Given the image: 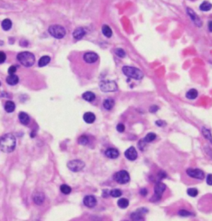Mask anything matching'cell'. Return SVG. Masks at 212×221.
I'll return each mask as SVG.
<instances>
[{"instance_id":"obj_1","label":"cell","mask_w":212,"mask_h":221,"mask_svg":"<svg viewBox=\"0 0 212 221\" xmlns=\"http://www.w3.org/2000/svg\"><path fill=\"white\" fill-rule=\"evenodd\" d=\"M16 138L11 134L3 135L1 137L0 148L1 151L6 153H10L15 150L16 148Z\"/></svg>"},{"instance_id":"obj_2","label":"cell","mask_w":212,"mask_h":221,"mask_svg":"<svg viewBox=\"0 0 212 221\" xmlns=\"http://www.w3.org/2000/svg\"><path fill=\"white\" fill-rule=\"evenodd\" d=\"M17 59L25 67H31L35 63V55L29 51H23L18 53Z\"/></svg>"},{"instance_id":"obj_3","label":"cell","mask_w":212,"mask_h":221,"mask_svg":"<svg viewBox=\"0 0 212 221\" xmlns=\"http://www.w3.org/2000/svg\"><path fill=\"white\" fill-rule=\"evenodd\" d=\"M122 71L124 72V74L126 76H128V78L131 79H137L139 80L143 78V72L136 68L134 66H128V65H124L122 69Z\"/></svg>"},{"instance_id":"obj_4","label":"cell","mask_w":212,"mask_h":221,"mask_svg":"<svg viewBox=\"0 0 212 221\" xmlns=\"http://www.w3.org/2000/svg\"><path fill=\"white\" fill-rule=\"evenodd\" d=\"M48 32L51 34V36H52L53 37H55L56 39H62L65 37L66 35V29L63 27L62 26L55 24V25H51L49 27Z\"/></svg>"},{"instance_id":"obj_5","label":"cell","mask_w":212,"mask_h":221,"mask_svg":"<svg viewBox=\"0 0 212 221\" xmlns=\"http://www.w3.org/2000/svg\"><path fill=\"white\" fill-rule=\"evenodd\" d=\"M100 88L103 92H114L118 89V85L112 80H102L100 83Z\"/></svg>"},{"instance_id":"obj_6","label":"cell","mask_w":212,"mask_h":221,"mask_svg":"<svg viewBox=\"0 0 212 221\" xmlns=\"http://www.w3.org/2000/svg\"><path fill=\"white\" fill-rule=\"evenodd\" d=\"M166 190V185L163 182H157L154 187V196L151 198V201H157L159 200L163 192Z\"/></svg>"},{"instance_id":"obj_7","label":"cell","mask_w":212,"mask_h":221,"mask_svg":"<svg viewBox=\"0 0 212 221\" xmlns=\"http://www.w3.org/2000/svg\"><path fill=\"white\" fill-rule=\"evenodd\" d=\"M114 179L118 184H126L129 182L130 176H129V174L128 173V172L122 170L114 175Z\"/></svg>"},{"instance_id":"obj_8","label":"cell","mask_w":212,"mask_h":221,"mask_svg":"<svg viewBox=\"0 0 212 221\" xmlns=\"http://www.w3.org/2000/svg\"><path fill=\"white\" fill-rule=\"evenodd\" d=\"M67 167L73 172H78L83 170L85 167V163L80 160H72L67 163Z\"/></svg>"},{"instance_id":"obj_9","label":"cell","mask_w":212,"mask_h":221,"mask_svg":"<svg viewBox=\"0 0 212 221\" xmlns=\"http://www.w3.org/2000/svg\"><path fill=\"white\" fill-rule=\"evenodd\" d=\"M187 174L190 177L194 178V179H198V180H203L205 177V173L200 169L189 168L187 170Z\"/></svg>"},{"instance_id":"obj_10","label":"cell","mask_w":212,"mask_h":221,"mask_svg":"<svg viewBox=\"0 0 212 221\" xmlns=\"http://www.w3.org/2000/svg\"><path fill=\"white\" fill-rule=\"evenodd\" d=\"M83 60H84L85 62H86L88 64H94L98 61L99 55H97L95 52L89 51V52H86L83 55Z\"/></svg>"},{"instance_id":"obj_11","label":"cell","mask_w":212,"mask_h":221,"mask_svg":"<svg viewBox=\"0 0 212 221\" xmlns=\"http://www.w3.org/2000/svg\"><path fill=\"white\" fill-rule=\"evenodd\" d=\"M187 14L189 15V17H191V19L192 20V22L195 23L196 26L199 27L202 26V22H201V20L200 19L199 16L197 15V13H196L191 8H187Z\"/></svg>"},{"instance_id":"obj_12","label":"cell","mask_w":212,"mask_h":221,"mask_svg":"<svg viewBox=\"0 0 212 221\" xmlns=\"http://www.w3.org/2000/svg\"><path fill=\"white\" fill-rule=\"evenodd\" d=\"M124 156L129 161H134L138 158V152L134 147H130L128 148L124 152Z\"/></svg>"},{"instance_id":"obj_13","label":"cell","mask_w":212,"mask_h":221,"mask_svg":"<svg viewBox=\"0 0 212 221\" xmlns=\"http://www.w3.org/2000/svg\"><path fill=\"white\" fill-rule=\"evenodd\" d=\"M83 202H84V205L89 208H93L97 205V200L93 196H86L84 198Z\"/></svg>"},{"instance_id":"obj_14","label":"cell","mask_w":212,"mask_h":221,"mask_svg":"<svg viewBox=\"0 0 212 221\" xmlns=\"http://www.w3.org/2000/svg\"><path fill=\"white\" fill-rule=\"evenodd\" d=\"M105 156L111 159H115L119 156V152H118V149L114 148H110L105 151Z\"/></svg>"},{"instance_id":"obj_15","label":"cell","mask_w":212,"mask_h":221,"mask_svg":"<svg viewBox=\"0 0 212 221\" xmlns=\"http://www.w3.org/2000/svg\"><path fill=\"white\" fill-rule=\"evenodd\" d=\"M86 31L83 27H77L74 32H73V37L76 40H80L84 37L86 35Z\"/></svg>"},{"instance_id":"obj_16","label":"cell","mask_w":212,"mask_h":221,"mask_svg":"<svg viewBox=\"0 0 212 221\" xmlns=\"http://www.w3.org/2000/svg\"><path fill=\"white\" fill-rule=\"evenodd\" d=\"M95 115L91 112H86L83 116V119L86 124H93L95 121Z\"/></svg>"},{"instance_id":"obj_17","label":"cell","mask_w":212,"mask_h":221,"mask_svg":"<svg viewBox=\"0 0 212 221\" xmlns=\"http://www.w3.org/2000/svg\"><path fill=\"white\" fill-rule=\"evenodd\" d=\"M142 208L140 209V210H138V211H135L134 213H133L131 214V219L133 220H144V218H143V214L147 213L146 211H143V212H142Z\"/></svg>"},{"instance_id":"obj_18","label":"cell","mask_w":212,"mask_h":221,"mask_svg":"<svg viewBox=\"0 0 212 221\" xmlns=\"http://www.w3.org/2000/svg\"><path fill=\"white\" fill-rule=\"evenodd\" d=\"M18 119L21 124H23L24 125H27L30 122V117L28 116V114H27L24 112H21L18 114Z\"/></svg>"},{"instance_id":"obj_19","label":"cell","mask_w":212,"mask_h":221,"mask_svg":"<svg viewBox=\"0 0 212 221\" xmlns=\"http://www.w3.org/2000/svg\"><path fill=\"white\" fill-rule=\"evenodd\" d=\"M18 81H19V78H18L17 75H16L15 74L9 75L6 78V82L10 85H15L18 83Z\"/></svg>"},{"instance_id":"obj_20","label":"cell","mask_w":212,"mask_h":221,"mask_svg":"<svg viewBox=\"0 0 212 221\" xmlns=\"http://www.w3.org/2000/svg\"><path fill=\"white\" fill-rule=\"evenodd\" d=\"M103 106L105 109L107 110H111L114 106V100L111 98H108V99H105L103 102Z\"/></svg>"},{"instance_id":"obj_21","label":"cell","mask_w":212,"mask_h":221,"mask_svg":"<svg viewBox=\"0 0 212 221\" xmlns=\"http://www.w3.org/2000/svg\"><path fill=\"white\" fill-rule=\"evenodd\" d=\"M45 196L41 192H37L33 196V200L37 205H41L44 201Z\"/></svg>"},{"instance_id":"obj_22","label":"cell","mask_w":212,"mask_h":221,"mask_svg":"<svg viewBox=\"0 0 212 221\" xmlns=\"http://www.w3.org/2000/svg\"><path fill=\"white\" fill-rule=\"evenodd\" d=\"M51 61V57L48 55H43L40 58V60L38 61V66L39 67H43L45 65H47L50 63Z\"/></svg>"},{"instance_id":"obj_23","label":"cell","mask_w":212,"mask_h":221,"mask_svg":"<svg viewBox=\"0 0 212 221\" xmlns=\"http://www.w3.org/2000/svg\"><path fill=\"white\" fill-rule=\"evenodd\" d=\"M15 103L11 101V100H8L7 102L5 103V105H4V109L7 113H12L13 111L15 110Z\"/></svg>"},{"instance_id":"obj_24","label":"cell","mask_w":212,"mask_h":221,"mask_svg":"<svg viewBox=\"0 0 212 221\" xmlns=\"http://www.w3.org/2000/svg\"><path fill=\"white\" fill-rule=\"evenodd\" d=\"M82 98L86 100L88 102H92L93 100H94L95 99V95L94 93L90 92V91H87V92H85L83 95H82Z\"/></svg>"},{"instance_id":"obj_25","label":"cell","mask_w":212,"mask_h":221,"mask_svg":"<svg viewBox=\"0 0 212 221\" xmlns=\"http://www.w3.org/2000/svg\"><path fill=\"white\" fill-rule=\"evenodd\" d=\"M197 96H198V92H197V89H190L189 91H187V93L186 94V97L189 99H197Z\"/></svg>"},{"instance_id":"obj_26","label":"cell","mask_w":212,"mask_h":221,"mask_svg":"<svg viewBox=\"0 0 212 221\" xmlns=\"http://www.w3.org/2000/svg\"><path fill=\"white\" fill-rule=\"evenodd\" d=\"M212 8V4L209 3L208 1H204L201 5H200V10L203 12H207L210 11Z\"/></svg>"},{"instance_id":"obj_27","label":"cell","mask_w":212,"mask_h":221,"mask_svg":"<svg viewBox=\"0 0 212 221\" xmlns=\"http://www.w3.org/2000/svg\"><path fill=\"white\" fill-rule=\"evenodd\" d=\"M102 33L104 34V36H105L106 37H112V34H113V32L111 30L110 27L108 25H104L102 27Z\"/></svg>"},{"instance_id":"obj_28","label":"cell","mask_w":212,"mask_h":221,"mask_svg":"<svg viewBox=\"0 0 212 221\" xmlns=\"http://www.w3.org/2000/svg\"><path fill=\"white\" fill-rule=\"evenodd\" d=\"M117 204H118L119 208H121V209H126V208L128 206V205H129V201H128L126 198H121V199L118 200Z\"/></svg>"},{"instance_id":"obj_29","label":"cell","mask_w":212,"mask_h":221,"mask_svg":"<svg viewBox=\"0 0 212 221\" xmlns=\"http://www.w3.org/2000/svg\"><path fill=\"white\" fill-rule=\"evenodd\" d=\"M1 26H2V28L4 30V31H8L11 27H12V22L10 19H4L2 23H1Z\"/></svg>"},{"instance_id":"obj_30","label":"cell","mask_w":212,"mask_h":221,"mask_svg":"<svg viewBox=\"0 0 212 221\" xmlns=\"http://www.w3.org/2000/svg\"><path fill=\"white\" fill-rule=\"evenodd\" d=\"M201 131H202V134H203V136H204L205 138L207 140H209V141L212 143V135H211V131H210L209 129H207L206 128H205V127L202 128Z\"/></svg>"},{"instance_id":"obj_31","label":"cell","mask_w":212,"mask_h":221,"mask_svg":"<svg viewBox=\"0 0 212 221\" xmlns=\"http://www.w3.org/2000/svg\"><path fill=\"white\" fill-rule=\"evenodd\" d=\"M156 138H157V136H156L155 134H153V133H149V134H148L146 135V137L144 138V142H152V141H154V140L156 139Z\"/></svg>"},{"instance_id":"obj_32","label":"cell","mask_w":212,"mask_h":221,"mask_svg":"<svg viewBox=\"0 0 212 221\" xmlns=\"http://www.w3.org/2000/svg\"><path fill=\"white\" fill-rule=\"evenodd\" d=\"M61 191L62 192L64 195H69L71 192V188L68 185H62L61 186Z\"/></svg>"},{"instance_id":"obj_33","label":"cell","mask_w":212,"mask_h":221,"mask_svg":"<svg viewBox=\"0 0 212 221\" xmlns=\"http://www.w3.org/2000/svg\"><path fill=\"white\" fill-rule=\"evenodd\" d=\"M110 196L115 198L119 197V196H122V191H121L120 190L118 189L112 190H110Z\"/></svg>"},{"instance_id":"obj_34","label":"cell","mask_w":212,"mask_h":221,"mask_svg":"<svg viewBox=\"0 0 212 221\" xmlns=\"http://www.w3.org/2000/svg\"><path fill=\"white\" fill-rule=\"evenodd\" d=\"M78 142L80 144H81V145H86V144H88V142H89V138H88V137H86V136L82 135V136H80V137L79 138Z\"/></svg>"},{"instance_id":"obj_35","label":"cell","mask_w":212,"mask_h":221,"mask_svg":"<svg viewBox=\"0 0 212 221\" xmlns=\"http://www.w3.org/2000/svg\"><path fill=\"white\" fill-rule=\"evenodd\" d=\"M198 190L196 189V188H189L187 190V194L188 196H191V197H196L198 195Z\"/></svg>"},{"instance_id":"obj_36","label":"cell","mask_w":212,"mask_h":221,"mask_svg":"<svg viewBox=\"0 0 212 221\" xmlns=\"http://www.w3.org/2000/svg\"><path fill=\"white\" fill-rule=\"evenodd\" d=\"M115 54L118 55V57L124 58V57H125L126 52L122 48H117V49H115Z\"/></svg>"},{"instance_id":"obj_37","label":"cell","mask_w":212,"mask_h":221,"mask_svg":"<svg viewBox=\"0 0 212 221\" xmlns=\"http://www.w3.org/2000/svg\"><path fill=\"white\" fill-rule=\"evenodd\" d=\"M178 214L180 216H182V217H187V216H190V215H192V214L191 212H189L187 210H181L178 212Z\"/></svg>"},{"instance_id":"obj_38","label":"cell","mask_w":212,"mask_h":221,"mask_svg":"<svg viewBox=\"0 0 212 221\" xmlns=\"http://www.w3.org/2000/svg\"><path fill=\"white\" fill-rule=\"evenodd\" d=\"M116 129H117V131L119 132V133H123V132H124V130H125V127H124V125L123 124H118L117 127H116Z\"/></svg>"},{"instance_id":"obj_39","label":"cell","mask_w":212,"mask_h":221,"mask_svg":"<svg viewBox=\"0 0 212 221\" xmlns=\"http://www.w3.org/2000/svg\"><path fill=\"white\" fill-rule=\"evenodd\" d=\"M16 71H17V68H16L15 65H11V66L8 68V72L9 75H13V74L16 73Z\"/></svg>"},{"instance_id":"obj_40","label":"cell","mask_w":212,"mask_h":221,"mask_svg":"<svg viewBox=\"0 0 212 221\" xmlns=\"http://www.w3.org/2000/svg\"><path fill=\"white\" fill-rule=\"evenodd\" d=\"M6 60V55L3 51L0 52V63H3Z\"/></svg>"},{"instance_id":"obj_41","label":"cell","mask_w":212,"mask_h":221,"mask_svg":"<svg viewBox=\"0 0 212 221\" xmlns=\"http://www.w3.org/2000/svg\"><path fill=\"white\" fill-rule=\"evenodd\" d=\"M206 183L209 186H212V174H209L206 178Z\"/></svg>"},{"instance_id":"obj_42","label":"cell","mask_w":212,"mask_h":221,"mask_svg":"<svg viewBox=\"0 0 212 221\" xmlns=\"http://www.w3.org/2000/svg\"><path fill=\"white\" fill-rule=\"evenodd\" d=\"M157 110H158V107H157V105H152V106H151V108H150L149 109L151 113H156Z\"/></svg>"},{"instance_id":"obj_43","label":"cell","mask_w":212,"mask_h":221,"mask_svg":"<svg viewBox=\"0 0 212 221\" xmlns=\"http://www.w3.org/2000/svg\"><path fill=\"white\" fill-rule=\"evenodd\" d=\"M156 124L158 127H163L166 124V123L164 121H162V120H157L156 122Z\"/></svg>"},{"instance_id":"obj_44","label":"cell","mask_w":212,"mask_h":221,"mask_svg":"<svg viewBox=\"0 0 212 221\" xmlns=\"http://www.w3.org/2000/svg\"><path fill=\"white\" fill-rule=\"evenodd\" d=\"M140 194H141L142 196H145L148 195V190L146 188H143V189L140 190Z\"/></svg>"},{"instance_id":"obj_45","label":"cell","mask_w":212,"mask_h":221,"mask_svg":"<svg viewBox=\"0 0 212 221\" xmlns=\"http://www.w3.org/2000/svg\"><path fill=\"white\" fill-rule=\"evenodd\" d=\"M208 29L211 32H212V21H210L208 23Z\"/></svg>"}]
</instances>
